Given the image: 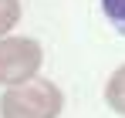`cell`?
Here are the masks:
<instances>
[{"mask_svg":"<svg viewBox=\"0 0 125 118\" xmlns=\"http://www.w3.org/2000/svg\"><path fill=\"white\" fill-rule=\"evenodd\" d=\"M61 108H64V91L47 78L10 84L0 95V118H58Z\"/></svg>","mask_w":125,"mask_h":118,"instance_id":"cell-1","label":"cell"},{"mask_svg":"<svg viewBox=\"0 0 125 118\" xmlns=\"http://www.w3.org/2000/svg\"><path fill=\"white\" fill-rule=\"evenodd\" d=\"M44 51L34 37H0V84H24L37 78Z\"/></svg>","mask_w":125,"mask_h":118,"instance_id":"cell-2","label":"cell"},{"mask_svg":"<svg viewBox=\"0 0 125 118\" xmlns=\"http://www.w3.org/2000/svg\"><path fill=\"white\" fill-rule=\"evenodd\" d=\"M105 101H108V108H115L118 115H125V64L112 71V78L105 84Z\"/></svg>","mask_w":125,"mask_h":118,"instance_id":"cell-3","label":"cell"},{"mask_svg":"<svg viewBox=\"0 0 125 118\" xmlns=\"http://www.w3.org/2000/svg\"><path fill=\"white\" fill-rule=\"evenodd\" d=\"M102 14L108 17V24L125 37V0H102Z\"/></svg>","mask_w":125,"mask_h":118,"instance_id":"cell-4","label":"cell"},{"mask_svg":"<svg viewBox=\"0 0 125 118\" xmlns=\"http://www.w3.org/2000/svg\"><path fill=\"white\" fill-rule=\"evenodd\" d=\"M21 20V0H0V37Z\"/></svg>","mask_w":125,"mask_h":118,"instance_id":"cell-5","label":"cell"}]
</instances>
